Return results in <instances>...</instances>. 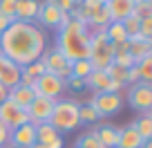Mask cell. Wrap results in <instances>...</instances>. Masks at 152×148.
Returning a JSON list of instances; mask_svg holds the SVG:
<instances>
[{"mask_svg":"<svg viewBox=\"0 0 152 148\" xmlns=\"http://www.w3.org/2000/svg\"><path fill=\"white\" fill-rule=\"evenodd\" d=\"M45 49H47V34L36 23L14 20L0 34V52L18 67L38 61Z\"/></svg>","mask_w":152,"mask_h":148,"instance_id":"6da1fadb","label":"cell"},{"mask_svg":"<svg viewBox=\"0 0 152 148\" xmlns=\"http://www.w3.org/2000/svg\"><path fill=\"white\" fill-rule=\"evenodd\" d=\"M56 49L67 61H81L90 56V29L81 20H72L63 29H58Z\"/></svg>","mask_w":152,"mask_h":148,"instance_id":"7a4b0ae2","label":"cell"},{"mask_svg":"<svg viewBox=\"0 0 152 148\" xmlns=\"http://www.w3.org/2000/svg\"><path fill=\"white\" fill-rule=\"evenodd\" d=\"M49 124L56 128V133H72L81 126L78 121V103L74 99H58L54 103L52 117H49Z\"/></svg>","mask_w":152,"mask_h":148,"instance_id":"3957f363","label":"cell"},{"mask_svg":"<svg viewBox=\"0 0 152 148\" xmlns=\"http://www.w3.org/2000/svg\"><path fill=\"white\" fill-rule=\"evenodd\" d=\"M90 63L94 70H107L112 65V45L105 38V32H90Z\"/></svg>","mask_w":152,"mask_h":148,"instance_id":"277c9868","label":"cell"},{"mask_svg":"<svg viewBox=\"0 0 152 148\" xmlns=\"http://www.w3.org/2000/svg\"><path fill=\"white\" fill-rule=\"evenodd\" d=\"M69 23V14H63L54 0H43L38 5V16H36V25L40 29H63Z\"/></svg>","mask_w":152,"mask_h":148,"instance_id":"5b68a950","label":"cell"},{"mask_svg":"<svg viewBox=\"0 0 152 148\" xmlns=\"http://www.w3.org/2000/svg\"><path fill=\"white\" fill-rule=\"evenodd\" d=\"M90 105L96 110V115L101 117H112L119 115L123 110L125 101H123V92H94L90 99Z\"/></svg>","mask_w":152,"mask_h":148,"instance_id":"8992f818","label":"cell"},{"mask_svg":"<svg viewBox=\"0 0 152 148\" xmlns=\"http://www.w3.org/2000/svg\"><path fill=\"white\" fill-rule=\"evenodd\" d=\"M123 101L137 112H150L152 110V85L145 83H134L128 88V92H123Z\"/></svg>","mask_w":152,"mask_h":148,"instance_id":"52a82bcc","label":"cell"},{"mask_svg":"<svg viewBox=\"0 0 152 148\" xmlns=\"http://www.w3.org/2000/svg\"><path fill=\"white\" fill-rule=\"evenodd\" d=\"M40 61H43L47 74H54V77L63 79V81H67V79L72 77V61H67L56 47L45 49L43 56H40Z\"/></svg>","mask_w":152,"mask_h":148,"instance_id":"ba28073f","label":"cell"},{"mask_svg":"<svg viewBox=\"0 0 152 148\" xmlns=\"http://www.w3.org/2000/svg\"><path fill=\"white\" fill-rule=\"evenodd\" d=\"M31 88H34V92H36V96H45V99L58 101L61 94L67 90V83L63 81V79H58V77H54V74H47V72H45Z\"/></svg>","mask_w":152,"mask_h":148,"instance_id":"9c48e42d","label":"cell"},{"mask_svg":"<svg viewBox=\"0 0 152 148\" xmlns=\"http://www.w3.org/2000/svg\"><path fill=\"white\" fill-rule=\"evenodd\" d=\"M27 121H29L27 110L18 108V105H16L14 101H9V99H7L5 103L0 105V124L5 126L7 130H14V128H18V126L27 124Z\"/></svg>","mask_w":152,"mask_h":148,"instance_id":"30bf717a","label":"cell"},{"mask_svg":"<svg viewBox=\"0 0 152 148\" xmlns=\"http://www.w3.org/2000/svg\"><path fill=\"white\" fill-rule=\"evenodd\" d=\"M54 103H56V101H52V99H45V96H36V99L31 101V105L27 108L29 121H31L34 126L47 124V121H49V117H52Z\"/></svg>","mask_w":152,"mask_h":148,"instance_id":"8fae6325","label":"cell"},{"mask_svg":"<svg viewBox=\"0 0 152 148\" xmlns=\"http://www.w3.org/2000/svg\"><path fill=\"white\" fill-rule=\"evenodd\" d=\"M85 88H90L92 92H123V85L114 83L107 77L105 70H94L90 77L85 79Z\"/></svg>","mask_w":152,"mask_h":148,"instance_id":"7c38bea8","label":"cell"},{"mask_svg":"<svg viewBox=\"0 0 152 148\" xmlns=\"http://www.w3.org/2000/svg\"><path fill=\"white\" fill-rule=\"evenodd\" d=\"M36 144V126L31 121L9 130V146L14 148H31Z\"/></svg>","mask_w":152,"mask_h":148,"instance_id":"4fadbf2b","label":"cell"},{"mask_svg":"<svg viewBox=\"0 0 152 148\" xmlns=\"http://www.w3.org/2000/svg\"><path fill=\"white\" fill-rule=\"evenodd\" d=\"M105 9H107L112 23H121L128 16H132L134 9V0H107L105 2Z\"/></svg>","mask_w":152,"mask_h":148,"instance_id":"5bb4252c","label":"cell"},{"mask_svg":"<svg viewBox=\"0 0 152 148\" xmlns=\"http://www.w3.org/2000/svg\"><path fill=\"white\" fill-rule=\"evenodd\" d=\"M128 54L132 56V61H134V65H139V63L143 61L145 56H150L152 54V40H145V38H141V36H134V38H130L128 40Z\"/></svg>","mask_w":152,"mask_h":148,"instance_id":"9a60e30c","label":"cell"},{"mask_svg":"<svg viewBox=\"0 0 152 148\" xmlns=\"http://www.w3.org/2000/svg\"><path fill=\"white\" fill-rule=\"evenodd\" d=\"M7 99H9V101H14V103L18 105V108L27 110L29 105H31V101L36 99V92H34V88L18 83L16 88H11V90H9V96H7Z\"/></svg>","mask_w":152,"mask_h":148,"instance_id":"2e32d148","label":"cell"},{"mask_svg":"<svg viewBox=\"0 0 152 148\" xmlns=\"http://www.w3.org/2000/svg\"><path fill=\"white\" fill-rule=\"evenodd\" d=\"M38 0H16V20L20 23H34L38 16Z\"/></svg>","mask_w":152,"mask_h":148,"instance_id":"e0dca14e","label":"cell"},{"mask_svg":"<svg viewBox=\"0 0 152 148\" xmlns=\"http://www.w3.org/2000/svg\"><path fill=\"white\" fill-rule=\"evenodd\" d=\"M141 146H143V139L139 137L134 124L119 128V144H116V148H141Z\"/></svg>","mask_w":152,"mask_h":148,"instance_id":"ac0fdd59","label":"cell"},{"mask_svg":"<svg viewBox=\"0 0 152 148\" xmlns=\"http://www.w3.org/2000/svg\"><path fill=\"white\" fill-rule=\"evenodd\" d=\"M43 74H45V65H43V61L38 58V61L29 63V65H25V67H20V83L31 88L38 79L43 77Z\"/></svg>","mask_w":152,"mask_h":148,"instance_id":"d6986e66","label":"cell"},{"mask_svg":"<svg viewBox=\"0 0 152 148\" xmlns=\"http://www.w3.org/2000/svg\"><path fill=\"white\" fill-rule=\"evenodd\" d=\"M99 141L103 144V148H116L119 144V128L116 126H110V124H103L99 126V130H94Z\"/></svg>","mask_w":152,"mask_h":148,"instance_id":"ffe728a7","label":"cell"},{"mask_svg":"<svg viewBox=\"0 0 152 148\" xmlns=\"http://www.w3.org/2000/svg\"><path fill=\"white\" fill-rule=\"evenodd\" d=\"M132 124H134V128H137L139 137H141L143 141H150V139H152V115H150V112L139 115Z\"/></svg>","mask_w":152,"mask_h":148,"instance_id":"44dd1931","label":"cell"},{"mask_svg":"<svg viewBox=\"0 0 152 148\" xmlns=\"http://www.w3.org/2000/svg\"><path fill=\"white\" fill-rule=\"evenodd\" d=\"M103 32H105V38L110 40V45L128 43V34H125V29H123V25H121V23H110Z\"/></svg>","mask_w":152,"mask_h":148,"instance_id":"7402d4cb","label":"cell"},{"mask_svg":"<svg viewBox=\"0 0 152 148\" xmlns=\"http://www.w3.org/2000/svg\"><path fill=\"white\" fill-rule=\"evenodd\" d=\"M61 135L56 133V128H54L52 124H40L36 126V144H43V146H47V144H52L54 139H58Z\"/></svg>","mask_w":152,"mask_h":148,"instance_id":"603a6c76","label":"cell"},{"mask_svg":"<svg viewBox=\"0 0 152 148\" xmlns=\"http://www.w3.org/2000/svg\"><path fill=\"white\" fill-rule=\"evenodd\" d=\"M94 67H92L90 58H81V61H72V79H83L85 81L90 77Z\"/></svg>","mask_w":152,"mask_h":148,"instance_id":"cb8c5ba5","label":"cell"},{"mask_svg":"<svg viewBox=\"0 0 152 148\" xmlns=\"http://www.w3.org/2000/svg\"><path fill=\"white\" fill-rule=\"evenodd\" d=\"M137 70H139V79H141V83L152 85V54H150V56H145L141 63H139Z\"/></svg>","mask_w":152,"mask_h":148,"instance_id":"d4e9b609","label":"cell"},{"mask_svg":"<svg viewBox=\"0 0 152 148\" xmlns=\"http://www.w3.org/2000/svg\"><path fill=\"white\" fill-rule=\"evenodd\" d=\"M74 146H81V148H103V144L99 141V137H96L94 130H90V133H83L81 137L76 139Z\"/></svg>","mask_w":152,"mask_h":148,"instance_id":"484cf974","label":"cell"},{"mask_svg":"<svg viewBox=\"0 0 152 148\" xmlns=\"http://www.w3.org/2000/svg\"><path fill=\"white\" fill-rule=\"evenodd\" d=\"M78 121L81 124H96L99 121V115H96V110L92 108L90 103H83V105H78Z\"/></svg>","mask_w":152,"mask_h":148,"instance_id":"4316f807","label":"cell"},{"mask_svg":"<svg viewBox=\"0 0 152 148\" xmlns=\"http://www.w3.org/2000/svg\"><path fill=\"white\" fill-rule=\"evenodd\" d=\"M132 16H137L139 20H143V18H152V0H148V2H134Z\"/></svg>","mask_w":152,"mask_h":148,"instance_id":"83f0119b","label":"cell"},{"mask_svg":"<svg viewBox=\"0 0 152 148\" xmlns=\"http://www.w3.org/2000/svg\"><path fill=\"white\" fill-rule=\"evenodd\" d=\"M121 25H123L125 34H128V40H130V38H134V36L139 34V25H141V20H139L137 16H128L125 20H121Z\"/></svg>","mask_w":152,"mask_h":148,"instance_id":"f1b7e54d","label":"cell"},{"mask_svg":"<svg viewBox=\"0 0 152 148\" xmlns=\"http://www.w3.org/2000/svg\"><path fill=\"white\" fill-rule=\"evenodd\" d=\"M0 16L16 20V0H0Z\"/></svg>","mask_w":152,"mask_h":148,"instance_id":"f546056e","label":"cell"},{"mask_svg":"<svg viewBox=\"0 0 152 148\" xmlns=\"http://www.w3.org/2000/svg\"><path fill=\"white\" fill-rule=\"evenodd\" d=\"M112 63H114V65H119V67H123V70L134 67V61H132V56H130L128 52H125V54H116V56L112 58Z\"/></svg>","mask_w":152,"mask_h":148,"instance_id":"4dcf8cb0","label":"cell"},{"mask_svg":"<svg viewBox=\"0 0 152 148\" xmlns=\"http://www.w3.org/2000/svg\"><path fill=\"white\" fill-rule=\"evenodd\" d=\"M139 36L145 40H152V18H143L139 25Z\"/></svg>","mask_w":152,"mask_h":148,"instance_id":"1f68e13d","label":"cell"},{"mask_svg":"<svg viewBox=\"0 0 152 148\" xmlns=\"http://www.w3.org/2000/svg\"><path fill=\"white\" fill-rule=\"evenodd\" d=\"M134 83H141V79H139V70H137V65H134V67H130V70H128V85H134Z\"/></svg>","mask_w":152,"mask_h":148,"instance_id":"d6a6232c","label":"cell"},{"mask_svg":"<svg viewBox=\"0 0 152 148\" xmlns=\"http://www.w3.org/2000/svg\"><path fill=\"white\" fill-rule=\"evenodd\" d=\"M65 83L72 88V90H83V88H85V81H83V79H72V77H69Z\"/></svg>","mask_w":152,"mask_h":148,"instance_id":"836d02e7","label":"cell"},{"mask_svg":"<svg viewBox=\"0 0 152 148\" xmlns=\"http://www.w3.org/2000/svg\"><path fill=\"white\" fill-rule=\"evenodd\" d=\"M7 144H9V130H7L2 124H0V148L7 146Z\"/></svg>","mask_w":152,"mask_h":148,"instance_id":"e575fe53","label":"cell"},{"mask_svg":"<svg viewBox=\"0 0 152 148\" xmlns=\"http://www.w3.org/2000/svg\"><path fill=\"white\" fill-rule=\"evenodd\" d=\"M9 65H14V63H11V61H9V58H7V56H5V54L0 52V74H2V72H5V70H7V67H9Z\"/></svg>","mask_w":152,"mask_h":148,"instance_id":"d590c367","label":"cell"},{"mask_svg":"<svg viewBox=\"0 0 152 148\" xmlns=\"http://www.w3.org/2000/svg\"><path fill=\"white\" fill-rule=\"evenodd\" d=\"M81 2H83L85 7H103L107 0H81Z\"/></svg>","mask_w":152,"mask_h":148,"instance_id":"8d00e7d4","label":"cell"},{"mask_svg":"<svg viewBox=\"0 0 152 148\" xmlns=\"http://www.w3.org/2000/svg\"><path fill=\"white\" fill-rule=\"evenodd\" d=\"M11 23H14V20H9V18H5V16H0V34L5 32V29H7V27H9V25H11Z\"/></svg>","mask_w":152,"mask_h":148,"instance_id":"74e56055","label":"cell"},{"mask_svg":"<svg viewBox=\"0 0 152 148\" xmlns=\"http://www.w3.org/2000/svg\"><path fill=\"white\" fill-rule=\"evenodd\" d=\"M7 96H9V90L0 85V105H2V103H5V101H7Z\"/></svg>","mask_w":152,"mask_h":148,"instance_id":"f35d334b","label":"cell"},{"mask_svg":"<svg viewBox=\"0 0 152 148\" xmlns=\"http://www.w3.org/2000/svg\"><path fill=\"white\" fill-rule=\"evenodd\" d=\"M141 148H152V139H150V141H143V146Z\"/></svg>","mask_w":152,"mask_h":148,"instance_id":"ab89813d","label":"cell"},{"mask_svg":"<svg viewBox=\"0 0 152 148\" xmlns=\"http://www.w3.org/2000/svg\"><path fill=\"white\" fill-rule=\"evenodd\" d=\"M69 2H74V5H78V2H81V0H69Z\"/></svg>","mask_w":152,"mask_h":148,"instance_id":"60d3db41","label":"cell"},{"mask_svg":"<svg viewBox=\"0 0 152 148\" xmlns=\"http://www.w3.org/2000/svg\"><path fill=\"white\" fill-rule=\"evenodd\" d=\"M134 2H148V0H134Z\"/></svg>","mask_w":152,"mask_h":148,"instance_id":"b9f144b4","label":"cell"},{"mask_svg":"<svg viewBox=\"0 0 152 148\" xmlns=\"http://www.w3.org/2000/svg\"><path fill=\"white\" fill-rule=\"evenodd\" d=\"M74 148H81V146H74Z\"/></svg>","mask_w":152,"mask_h":148,"instance_id":"7bdbcfd3","label":"cell"}]
</instances>
